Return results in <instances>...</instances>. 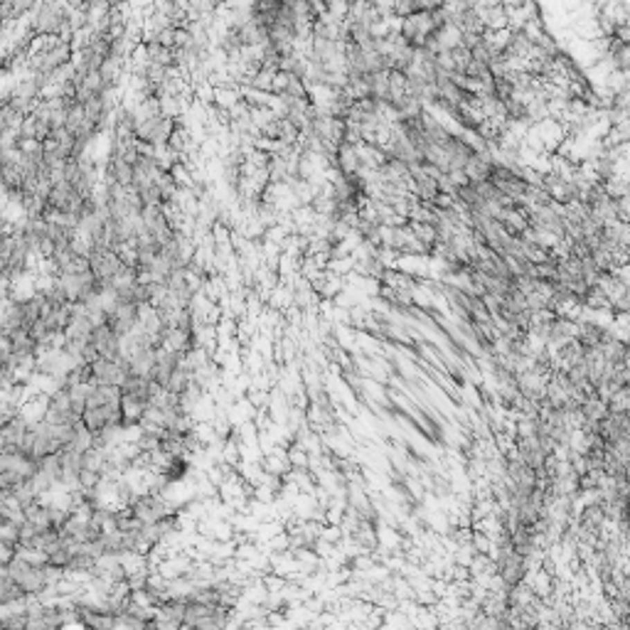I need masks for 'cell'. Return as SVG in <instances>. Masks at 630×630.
<instances>
[{
  "label": "cell",
  "instance_id": "obj_1",
  "mask_svg": "<svg viewBox=\"0 0 630 630\" xmlns=\"http://www.w3.org/2000/svg\"><path fill=\"white\" fill-rule=\"evenodd\" d=\"M128 510L133 512V517L143 525H153V522H161L163 517L172 514V507L165 503L163 495H155V492H133Z\"/></svg>",
  "mask_w": 630,
  "mask_h": 630
},
{
  "label": "cell",
  "instance_id": "obj_2",
  "mask_svg": "<svg viewBox=\"0 0 630 630\" xmlns=\"http://www.w3.org/2000/svg\"><path fill=\"white\" fill-rule=\"evenodd\" d=\"M89 372H91V381L94 384H106V387H121L123 381H126V377L131 375L123 354L116 359L96 357L94 362H89Z\"/></svg>",
  "mask_w": 630,
  "mask_h": 630
},
{
  "label": "cell",
  "instance_id": "obj_3",
  "mask_svg": "<svg viewBox=\"0 0 630 630\" xmlns=\"http://www.w3.org/2000/svg\"><path fill=\"white\" fill-rule=\"evenodd\" d=\"M123 259L116 249H91L89 251V269L96 276V281L101 286H109L114 278L118 276V271L123 269Z\"/></svg>",
  "mask_w": 630,
  "mask_h": 630
},
{
  "label": "cell",
  "instance_id": "obj_4",
  "mask_svg": "<svg viewBox=\"0 0 630 630\" xmlns=\"http://www.w3.org/2000/svg\"><path fill=\"white\" fill-rule=\"evenodd\" d=\"M91 348H94L96 357L116 359V357H121V352H123V337H118L106 323H99V325H94V330H91Z\"/></svg>",
  "mask_w": 630,
  "mask_h": 630
},
{
  "label": "cell",
  "instance_id": "obj_5",
  "mask_svg": "<svg viewBox=\"0 0 630 630\" xmlns=\"http://www.w3.org/2000/svg\"><path fill=\"white\" fill-rule=\"evenodd\" d=\"M22 603H28V596L20 591V586L8 576L6 569H0V609H12Z\"/></svg>",
  "mask_w": 630,
  "mask_h": 630
}]
</instances>
